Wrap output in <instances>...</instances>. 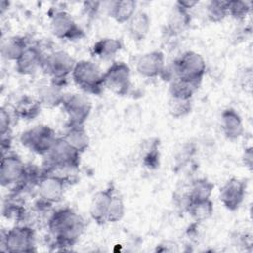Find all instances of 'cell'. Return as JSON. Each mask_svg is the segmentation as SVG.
Returning <instances> with one entry per match:
<instances>
[{
    "label": "cell",
    "mask_w": 253,
    "mask_h": 253,
    "mask_svg": "<svg viewBox=\"0 0 253 253\" xmlns=\"http://www.w3.org/2000/svg\"><path fill=\"white\" fill-rule=\"evenodd\" d=\"M47 227L56 245L73 246L82 235L85 222L80 214L70 208L55 211L47 221Z\"/></svg>",
    "instance_id": "cell-1"
},
{
    "label": "cell",
    "mask_w": 253,
    "mask_h": 253,
    "mask_svg": "<svg viewBox=\"0 0 253 253\" xmlns=\"http://www.w3.org/2000/svg\"><path fill=\"white\" fill-rule=\"evenodd\" d=\"M74 84L85 94L100 95L104 88L103 72L90 60L76 61L71 73Z\"/></svg>",
    "instance_id": "cell-2"
},
{
    "label": "cell",
    "mask_w": 253,
    "mask_h": 253,
    "mask_svg": "<svg viewBox=\"0 0 253 253\" xmlns=\"http://www.w3.org/2000/svg\"><path fill=\"white\" fill-rule=\"evenodd\" d=\"M55 131L47 125H37L21 133V144L31 152L46 156L56 140Z\"/></svg>",
    "instance_id": "cell-3"
},
{
    "label": "cell",
    "mask_w": 253,
    "mask_h": 253,
    "mask_svg": "<svg viewBox=\"0 0 253 253\" xmlns=\"http://www.w3.org/2000/svg\"><path fill=\"white\" fill-rule=\"evenodd\" d=\"M207 70L204 57L193 50L183 52L173 63L175 78L201 83Z\"/></svg>",
    "instance_id": "cell-4"
},
{
    "label": "cell",
    "mask_w": 253,
    "mask_h": 253,
    "mask_svg": "<svg viewBox=\"0 0 253 253\" xmlns=\"http://www.w3.org/2000/svg\"><path fill=\"white\" fill-rule=\"evenodd\" d=\"M75 63V59L68 52L55 50L45 55L42 70L51 77V83L62 87L63 82L71 75Z\"/></svg>",
    "instance_id": "cell-5"
},
{
    "label": "cell",
    "mask_w": 253,
    "mask_h": 253,
    "mask_svg": "<svg viewBox=\"0 0 253 253\" xmlns=\"http://www.w3.org/2000/svg\"><path fill=\"white\" fill-rule=\"evenodd\" d=\"M104 88L117 96H126L131 87V72L129 66L123 61L113 62L103 72Z\"/></svg>",
    "instance_id": "cell-6"
},
{
    "label": "cell",
    "mask_w": 253,
    "mask_h": 253,
    "mask_svg": "<svg viewBox=\"0 0 253 253\" xmlns=\"http://www.w3.org/2000/svg\"><path fill=\"white\" fill-rule=\"evenodd\" d=\"M2 245L7 252H34L36 251L35 230L27 225L14 226L5 233Z\"/></svg>",
    "instance_id": "cell-7"
},
{
    "label": "cell",
    "mask_w": 253,
    "mask_h": 253,
    "mask_svg": "<svg viewBox=\"0 0 253 253\" xmlns=\"http://www.w3.org/2000/svg\"><path fill=\"white\" fill-rule=\"evenodd\" d=\"M29 174L26 164L18 155L7 153L2 156L0 164V184L2 187L21 185L27 182Z\"/></svg>",
    "instance_id": "cell-8"
},
{
    "label": "cell",
    "mask_w": 253,
    "mask_h": 253,
    "mask_svg": "<svg viewBox=\"0 0 253 253\" xmlns=\"http://www.w3.org/2000/svg\"><path fill=\"white\" fill-rule=\"evenodd\" d=\"M81 153L72 147L63 137H57L46 155L50 166L58 169H76L80 165Z\"/></svg>",
    "instance_id": "cell-9"
},
{
    "label": "cell",
    "mask_w": 253,
    "mask_h": 253,
    "mask_svg": "<svg viewBox=\"0 0 253 253\" xmlns=\"http://www.w3.org/2000/svg\"><path fill=\"white\" fill-rule=\"evenodd\" d=\"M61 106L67 115L68 126H84L92 111L89 98L79 93L65 95Z\"/></svg>",
    "instance_id": "cell-10"
},
{
    "label": "cell",
    "mask_w": 253,
    "mask_h": 253,
    "mask_svg": "<svg viewBox=\"0 0 253 253\" xmlns=\"http://www.w3.org/2000/svg\"><path fill=\"white\" fill-rule=\"evenodd\" d=\"M50 31L58 40L77 41L84 38L83 29L66 11H57L50 18Z\"/></svg>",
    "instance_id": "cell-11"
},
{
    "label": "cell",
    "mask_w": 253,
    "mask_h": 253,
    "mask_svg": "<svg viewBox=\"0 0 253 253\" xmlns=\"http://www.w3.org/2000/svg\"><path fill=\"white\" fill-rule=\"evenodd\" d=\"M66 180L54 174H45L39 178L37 192L42 202L47 205L59 203L65 193Z\"/></svg>",
    "instance_id": "cell-12"
},
{
    "label": "cell",
    "mask_w": 253,
    "mask_h": 253,
    "mask_svg": "<svg viewBox=\"0 0 253 253\" xmlns=\"http://www.w3.org/2000/svg\"><path fill=\"white\" fill-rule=\"evenodd\" d=\"M246 194V183L243 180L232 177L228 179L220 189L219 200L224 208L230 211L239 209Z\"/></svg>",
    "instance_id": "cell-13"
},
{
    "label": "cell",
    "mask_w": 253,
    "mask_h": 253,
    "mask_svg": "<svg viewBox=\"0 0 253 253\" xmlns=\"http://www.w3.org/2000/svg\"><path fill=\"white\" fill-rule=\"evenodd\" d=\"M136 71L145 78L162 76L165 71L164 53L156 49L140 55L136 61Z\"/></svg>",
    "instance_id": "cell-14"
},
{
    "label": "cell",
    "mask_w": 253,
    "mask_h": 253,
    "mask_svg": "<svg viewBox=\"0 0 253 253\" xmlns=\"http://www.w3.org/2000/svg\"><path fill=\"white\" fill-rule=\"evenodd\" d=\"M114 195L115 187L113 184H110L106 189L98 191L93 196L89 207V213L97 224L103 225L107 223V214Z\"/></svg>",
    "instance_id": "cell-15"
},
{
    "label": "cell",
    "mask_w": 253,
    "mask_h": 253,
    "mask_svg": "<svg viewBox=\"0 0 253 253\" xmlns=\"http://www.w3.org/2000/svg\"><path fill=\"white\" fill-rule=\"evenodd\" d=\"M44 57L45 55L37 45H29L15 61V69L21 75H33L40 68L42 69Z\"/></svg>",
    "instance_id": "cell-16"
},
{
    "label": "cell",
    "mask_w": 253,
    "mask_h": 253,
    "mask_svg": "<svg viewBox=\"0 0 253 253\" xmlns=\"http://www.w3.org/2000/svg\"><path fill=\"white\" fill-rule=\"evenodd\" d=\"M220 126L224 136L229 140H236L244 133V126L238 112L233 108L222 111L220 116Z\"/></svg>",
    "instance_id": "cell-17"
},
{
    "label": "cell",
    "mask_w": 253,
    "mask_h": 253,
    "mask_svg": "<svg viewBox=\"0 0 253 253\" xmlns=\"http://www.w3.org/2000/svg\"><path fill=\"white\" fill-rule=\"evenodd\" d=\"M130 38L133 41L140 42L146 38L150 30V18L144 11H136L131 19L126 23Z\"/></svg>",
    "instance_id": "cell-18"
},
{
    "label": "cell",
    "mask_w": 253,
    "mask_h": 253,
    "mask_svg": "<svg viewBox=\"0 0 253 253\" xmlns=\"http://www.w3.org/2000/svg\"><path fill=\"white\" fill-rule=\"evenodd\" d=\"M42 104L38 98L31 96H23L14 107V114L23 121H32L36 119L42 111Z\"/></svg>",
    "instance_id": "cell-19"
},
{
    "label": "cell",
    "mask_w": 253,
    "mask_h": 253,
    "mask_svg": "<svg viewBox=\"0 0 253 253\" xmlns=\"http://www.w3.org/2000/svg\"><path fill=\"white\" fill-rule=\"evenodd\" d=\"M65 94L62 87L51 83L50 85H43L38 90V100L44 108H55L61 106Z\"/></svg>",
    "instance_id": "cell-20"
},
{
    "label": "cell",
    "mask_w": 253,
    "mask_h": 253,
    "mask_svg": "<svg viewBox=\"0 0 253 253\" xmlns=\"http://www.w3.org/2000/svg\"><path fill=\"white\" fill-rule=\"evenodd\" d=\"M123 48V42L115 38H103L91 47V54L100 59H111Z\"/></svg>",
    "instance_id": "cell-21"
},
{
    "label": "cell",
    "mask_w": 253,
    "mask_h": 253,
    "mask_svg": "<svg viewBox=\"0 0 253 253\" xmlns=\"http://www.w3.org/2000/svg\"><path fill=\"white\" fill-rule=\"evenodd\" d=\"M29 46L27 40L22 36H12L2 42L1 55L3 58L16 61Z\"/></svg>",
    "instance_id": "cell-22"
},
{
    "label": "cell",
    "mask_w": 253,
    "mask_h": 253,
    "mask_svg": "<svg viewBox=\"0 0 253 253\" xmlns=\"http://www.w3.org/2000/svg\"><path fill=\"white\" fill-rule=\"evenodd\" d=\"M137 3L132 0L114 1L109 8V15L119 24L127 23L136 12Z\"/></svg>",
    "instance_id": "cell-23"
},
{
    "label": "cell",
    "mask_w": 253,
    "mask_h": 253,
    "mask_svg": "<svg viewBox=\"0 0 253 253\" xmlns=\"http://www.w3.org/2000/svg\"><path fill=\"white\" fill-rule=\"evenodd\" d=\"M63 138L80 153L85 152L90 144L89 135L84 126H68Z\"/></svg>",
    "instance_id": "cell-24"
},
{
    "label": "cell",
    "mask_w": 253,
    "mask_h": 253,
    "mask_svg": "<svg viewBox=\"0 0 253 253\" xmlns=\"http://www.w3.org/2000/svg\"><path fill=\"white\" fill-rule=\"evenodd\" d=\"M201 83L192 82L180 78H174L169 86L170 98L192 100L194 94L198 91Z\"/></svg>",
    "instance_id": "cell-25"
},
{
    "label": "cell",
    "mask_w": 253,
    "mask_h": 253,
    "mask_svg": "<svg viewBox=\"0 0 253 253\" xmlns=\"http://www.w3.org/2000/svg\"><path fill=\"white\" fill-rule=\"evenodd\" d=\"M186 207L189 214L198 222L209 219L213 213V204L211 199L188 200Z\"/></svg>",
    "instance_id": "cell-26"
},
{
    "label": "cell",
    "mask_w": 253,
    "mask_h": 253,
    "mask_svg": "<svg viewBox=\"0 0 253 253\" xmlns=\"http://www.w3.org/2000/svg\"><path fill=\"white\" fill-rule=\"evenodd\" d=\"M191 23L190 12L185 11L176 5L173 7L167 22V30L171 35H177L186 30Z\"/></svg>",
    "instance_id": "cell-27"
},
{
    "label": "cell",
    "mask_w": 253,
    "mask_h": 253,
    "mask_svg": "<svg viewBox=\"0 0 253 253\" xmlns=\"http://www.w3.org/2000/svg\"><path fill=\"white\" fill-rule=\"evenodd\" d=\"M214 185L206 178L196 179L190 189L188 200H206L211 199Z\"/></svg>",
    "instance_id": "cell-28"
},
{
    "label": "cell",
    "mask_w": 253,
    "mask_h": 253,
    "mask_svg": "<svg viewBox=\"0 0 253 253\" xmlns=\"http://www.w3.org/2000/svg\"><path fill=\"white\" fill-rule=\"evenodd\" d=\"M207 17L212 23H219L228 16V1L212 0L207 6Z\"/></svg>",
    "instance_id": "cell-29"
},
{
    "label": "cell",
    "mask_w": 253,
    "mask_h": 253,
    "mask_svg": "<svg viewBox=\"0 0 253 253\" xmlns=\"http://www.w3.org/2000/svg\"><path fill=\"white\" fill-rule=\"evenodd\" d=\"M169 114L176 119L183 118L190 114L192 110V100H182L170 98L168 104Z\"/></svg>",
    "instance_id": "cell-30"
},
{
    "label": "cell",
    "mask_w": 253,
    "mask_h": 253,
    "mask_svg": "<svg viewBox=\"0 0 253 253\" xmlns=\"http://www.w3.org/2000/svg\"><path fill=\"white\" fill-rule=\"evenodd\" d=\"M125 212H126V207L123 199L120 196H117L115 194L108 211L107 222L116 223L120 221L124 217Z\"/></svg>",
    "instance_id": "cell-31"
},
{
    "label": "cell",
    "mask_w": 253,
    "mask_h": 253,
    "mask_svg": "<svg viewBox=\"0 0 253 253\" xmlns=\"http://www.w3.org/2000/svg\"><path fill=\"white\" fill-rule=\"evenodd\" d=\"M251 10V3L248 1L233 0L228 1V16L235 20L242 21L249 14Z\"/></svg>",
    "instance_id": "cell-32"
},
{
    "label": "cell",
    "mask_w": 253,
    "mask_h": 253,
    "mask_svg": "<svg viewBox=\"0 0 253 253\" xmlns=\"http://www.w3.org/2000/svg\"><path fill=\"white\" fill-rule=\"evenodd\" d=\"M11 117L9 112L4 108L1 107L0 109V135L2 137H7L10 134L11 129Z\"/></svg>",
    "instance_id": "cell-33"
},
{
    "label": "cell",
    "mask_w": 253,
    "mask_h": 253,
    "mask_svg": "<svg viewBox=\"0 0 253 253\" xmlns=\"http://www.w3.org/2000/svg\"><path fill=\"white\" fill-rule=\"evenodd\" d=\"M198 4H199V1L197 0H179L175 3L177 7L188 12H190V10H192Z\"/></svg>",
    "instance_id": "cell-34"
},
{
    "label": "cell",
    "mask_w": 253,
    "mask_h": 253,
    "mask_svg": "<svg viewBox=\"0 0 253 253\" xmlns=\"http://www.w3.org/2000/svg\"><path fill=\"white\" fill-rule=\"evenodd\" d=\"M252 158H253V154H252V147H248L244 149V153H243V162L244 165L246 167H248L249 169L252 168Z\"/></svg>",
    "instance_id": "cell-35"
}]
</instances>
